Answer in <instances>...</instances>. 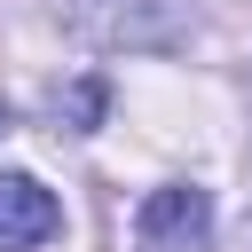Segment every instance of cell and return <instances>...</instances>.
<instances>
[{
  "label": "cell",
  "instance_id": "3",
  "mask_svg": "<svg viewBox=\"0 0 252 252\" xmlns=\"http://www.w3.org/2000/svg\"><path fill=\"white\" fill-rule=\"evenodd\" d=\"M102 102H110V87H102L94 71H87V79H79L71 94H55V110L71 118V134H94V118H102Z\"/></svg>",
  "mask_w": 252,
  "mask_h": 252
},
{
  "label": "cell",
  "instance_id": "2",
  "mask_svg": "<svg viewBox=\"0 0 252 252\" xmlns=\"http://www.w3.org/2000/svg\"><path fill=\"white\" fill-rule=\"evenodd\" d=\"M63 228L55 189H39L32 173H0V252H32Z\"/></svg>",
  "mask_w": 252,
  "mask_h": 252
},
{
  "label": "cell",
  "instance_id": "1",
  "mask_svg": "<svg viewBox=\"0 0 252 252\" xmlns=\"http://www.w3.org/2000/svg\"><path fill=\"white\" fill-rule=\"evenodd\" d=\"M134 252H213V189L165 181L134 213Z\"/></svg>",
  "mask_w": 252,
  "mask_h": 252
},
{
  "label": "cell",
  "instance_id": "4",
  "mask_svg": "<svg viewBox=\"0 0 252 252\" xmlns=\"http://www.w3.org/2000/svg\"><path fill=\"white\" fill-rule=\"evenodd\" d=\"M0 134H8V102H0Z\"/></svg>",
  "mask_w": 252,
  "mask_h": 252
}]
</instances>
